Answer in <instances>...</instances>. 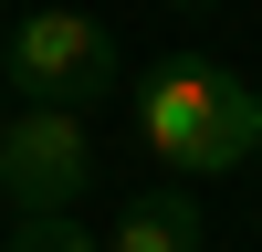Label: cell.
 Segmentation results:
<instances>
[{"instance_id":"8992f818","label":"cell","mask_w":262,"mask_h":252,"mask_svg":"<svg viewBox=\"0 0 262 252\" xmlns=\"http://www.w3.org/2000/svg\"><path fill=\"white\" fill-rule=\"evenodd\" d=\"M168 11H210V0H168Z\"/></svg>"},{"instance_id":"5b68a950","label":"cell","mask_w":262,"mask_h":252,"mask_svg":"<svg viewBox=\"0 0 262 252\" xmlns=\"http://www.w3.org/2000/svg\"><path fill=\"white\" fill-rule=\"evenodd\" d=\"M11 252H105L84 210H11Z\"/></svg>"},{"instance_id":"3957f363","label":"cell","mask_w":262,"mask_h":252,"mask_svg":"<svg viewBox=\"0 0 262 252\" xmlns=\"http://www.w3.org/2000/svg\"><path fill=\"white\" fill-rule=\"evenodd\" d=\"M0 189H11V210H74L95 189L84 105H21L11 95V116H0Z\"/></svg>"},{"instance_id":"277c9868","label":"cell","mask_w":262,"mask_h":252,"mask_svg":"<svg viewBox=\"0 0 262 252\" xmlns=\"http://www.w3.org/2000/svg\"><path fill=\"white\" fill-rule=\"evenodd\" d=\"M189 189L200 179H179V168H168L158 189H137V200L116 210V242L105 252H200V200H189Z\"/></svg>"},{"instance_id":"ba28073f","label":"cell","mask_w":262,"mask_h":252,"mask_svg":"<svg viewBox=\"0 0 262 252\" xmlns=\"http://www.w3.org/2000/svg\"><path fill=\"white\" fill-rule=\"evenodd\" d=\"M0 32H11V0H0Z\"/></svg>"},{"instance_id":"7a4b0ae2","label":"cell","mask_w":262,"mask_h":252,"mask_svg":"<svg viewBox=\"0 0 262 252\" xmlns=\"http://www.w3.org/2000/svg\"><path fill=\"white\" fill-rule=\"evenodd\" d=\"M0 53H11V95L21 105H84L95 116L126 84V53H116V32L95 11H21L0 32Z\"/></svg>"},{"instance_id":"52a82bcc","label":"cell","mask_w":262,"mask_h":252,"mask_svg":"<svg viewBox=\"0 0 262 252\" xmlns=\"http://www.w3.org/2000/svg\"><path fill=\"white\" fill-rule=\"evenodd\" d=\"M0 116H11V74H0Z\"/></svg>"},{"instance_id":"6da1fadb","label":"cell","mask_w":262,"mask_h":252,"mask_svg":"<svg viewBox=\"0 0 262 252\" xmlns=\"http://www.w3.org/2000/svg\"><path fill=\"white\" fill-rule=\"evenodd\" d=\"M137 137L179 179H231L262 158V84H242L231 63H158L137 84Z\"/></svg>"}]
</instances>
